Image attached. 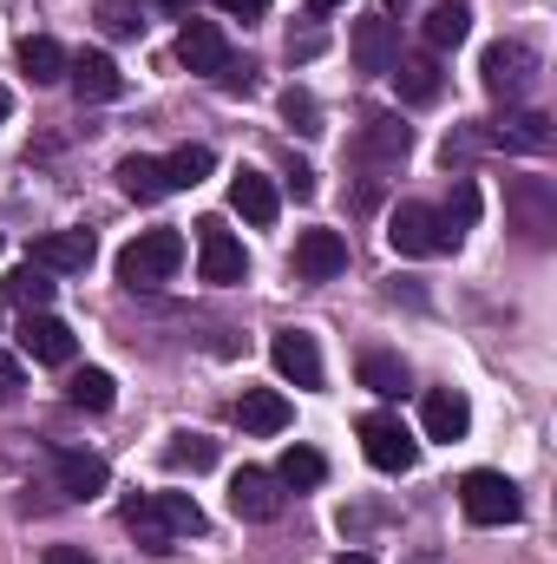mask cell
<instances>
[{
	"mask_svg": "<svg viewBox=\"0 0 557 564\" xmlns=\"http://www.w3.org/2000/svg\"><path fill=\"white\" fill-rule=\"evenodd\" d=\"M177 263H184V237L177 230H144L119 250V282L125 289H157V282L177 276Z\"/></svg>",
	"mask_w": 557,
	"mask_h": 564,
	"instance_id": "6da1fadb",
	"label": "cell"
},
{
	"mask_svg": "<svg viewBox=\"0 0 557 564\" xmlns=\"http://www.w3.org/2000/svg\"><path fill=\"white\" fill-rule=\"evenodd\" d=\"M459 512H466L472 525H512V519L525 512V499H518V486H512L505 473L479 466V473L459 479Z\"/></svg>",
	"mask_w": 557,
	"mask_h": 564,
	"instance_id": "7a4b0ae2",
	"label": "cell"
},
{
	"mask_svg": "<svg viewBox=\"0 0 557 564\" xmlns=\"http://www.w3.org/2000/svg\"><path fill=\"white\" fill-rule=\"evenodd\" d=\"M387 243H394L401 257H446V250H459V237L446 230V217H439L433 204H401V210L387 217Z\"/></svg>",
	"mask_w": 557,
	"mask_h": 564,
	"instance_id": "3957f363",
	"label": "cell"
},
{
	"mask_svg": "<svg viewBox=\"0 0 557 564\" xmlns=\"http://www.w3.org/2000/svg\"><path fill=\"white\" fill-rule=\"evenodd\" d=\"M479 73H485V93L512 106V99H525V93H532V79H538V53H532L525 40H499V46H485Z\"/></svg>",
	"mask_w": 557,
	"mask_h": 564,
	"instance_id": "277c9868",
	"label": "cell"
},
{
	"mask_svg": "<svg viewBox=\"0 0 557 564\" xmlns=\"http://www.w3.org/2000/svg\"><path fill=\"white\" fill-rule=\"evenodd\" d=\"M197 276L204 282H243L250 276V250H243V237L223 217H204L197 224Z\"/></svg>",
	"mask_w": 557,
	"mask_h": 564,
	"instance_id": "5b68a950",
	"label": "cell"
},
{
	"mask_svg": "<svg viewBox=\"0 0 557 564\" xmlns=\"http://www.w3.org/2000/svg\"><path fill=\"white\" fill-rule=\"evenodd\" d=\"M361 453H368V466H381V473H414V459H419L414 433L394 421V414H368V421H361Z\"/></svg>",
	"mask_w": 557,
	"mask_h": 564,
	"instance_id": "8992f818",
	"label": "cell"
},
{
	"mask_svg": "<svg viewBox=\"0 0 557 564\" xmlns=\"http://www.w3.org/2000/svg\"><path fill=\"white\" fill-rule=\"evenodd\" d=\"M505 204H512V224H518L532 243H551V230H557V191H551V177H518Z\"/></svg>",
	"mask_w": 557,
	"mask_h": 564,
	"instance_id": "52a82bcc",
	"label": "cell"
},
{
	"mask_svg": "<svg viewBox=\"0 0 557 564\" xmlns=\"http://www.w3.org/2000/svg\"><path fill=\"white\" fill-rule=\"evenodd\" d=\"M348 270V237L341 230H302L295 237V276L302 282H328Z\"/></svg>",
	"mask_w": 557,
	"mask_h": 564,
	"instance_id": "ba28073f",
	"label": "cell"
},
{
	"mask_svg": "<svg viewBox=\"0 0 557 564\" xmlns=\"http://www.w3.org/2000/svg\"><path fill=\"white\" fill-rule=\"evenodd\" d=\"M230 512H237V519H250V525L276 519V512H282V479H276V473H263V466H243V473L230 479Z\"/></svg>",
	"mask_w": 557,
	"mask_h": 564,
	"instance_id": "9c48e42d",
	"label": "cell"
},
{
	"mask_svg": "<svg viewBox=\"0 0 557 564\" xmlns=\"http://www.w3.org/2000/svg\"><path fill=\"white\" fill-rule=\"evenodd\" d=\"M26 263H40L46 276H79L92 270V230H46Z\"/></svg>",
	"mask_w": 557,
	"mask_h": 564,
	"instance_id": "30bf717a",
	"label": "cell"
},
{
	"mask_svg": "<svg viewBox=\"0 0 557 564\" xmlns=\"http://www.w3.org/2000/svg\"><path fill=\"white\" fill-rule=\"evenodd\" d=\"M20 355H26V361H40V368H66V361H73V328H66L59 315H46V308H40V315H26V322H20Z\"/></svg>",
	"mask_w": 557,
	"mask_h": 564,
	"instance_id": "8fae6325",
	"label": "cell"
},
{
	"mask_svg": "<svg viewBox=\"0 0 557 564\" xmlns=\"http://www.w3.org/2000/svg\"><path fill=\"white\" fill-rule=\"evenodd\" d=\"M177 59L190 66V73H223L230 66V40H223V26L217 20H184V33H177Z\"/></svg>",
	"mask_w": 557,
	"mask_h": 564,
	"instance_id": "7c38bea8",
	"label": "cell"
},
{
	"mask_svg": "<svg viewBox=\"0 0 557 564\" xmlns=\"http://www.w3.org/2000/svg\"><path fill=\"white\" fill-rule=\"evenodd\" d=\"M394 59H401V26L387 13L354 20V66L361 73H394Z\"/></svg>",
	"mask_w": 557,
	"mask_h": 564,
	"instance_id": "4fadbf2b",
	"label": "cell"
},
{
	"mask_svg": "<svg viewBox=\"0 0 557 564\" xmlns=\"http://www.w3.org/2000/svg\"><path fill=\"white\" fill-rule=\"evenodd\" d=\"M66 79H73V93H79L86 106H106V99L125 93V73H119L112 53H79V59H66Z\"/></svg>",
	"mask_w": 557,
	"mask_h": 564,
	"instance_id": "5bb4252c",
	"label": "cell"
},
{
	"mask_svg": "<svg viewBox=\"0 0 557 564\" xmlns=\"http://www.w3.org/2000/svg\"><path fill=\"white\" fill-rule=\"evenodd\" d=\"M270 361H276L282 381H295V388H321V348H315V335L282 328L276 341H270Z\"/></svg>",
	"mask_w": 557,
	"mask_h": 564,
	"instance_id": "9a60e30c",
	"label": "cell"
},
{
	"mask_svg": "<svg viewBox=\"0 0 557 564\" xmlns=\"http://www.w3.org/2000/svg\"><path fill=\"white\" fill-rule=\"evenodd\" d=\"M230 210H237L243 224H256V230H270V224L282 217V197H276V184H270L263 171H250V164H243V171L230 177Z\"/></svg>",
	"mask_w": 557,
	"mask_h": 564,
	"instance_id": "2e32d148",
	"label": "cell"
},
{
	"mask_svg": "<svg viewBox=\"0 0 557 564\" xmlns=\"http://www.w3.org/2000/svg\"><path fill=\"white\" fill-rule=\"evenodd\" d=\"M419 426H426V440H466V433H472L466 394H459V388H433V394L419 401Z\"/></svg>",
	"mask_w": 557,
	"mask_h": 564,
	"instance_id": "e0dca14e",
	"label": "cell"
},
{
	"mask_svg": "<svg viewBox=\"0 0 557 564\" xmlns=\"http://www.w3.org/2000/svg\"><path fill=\"white\" fill-rule=\"evenodd\" d=\"M53 473H59V492L66 499H99L112 486V466L99 453H53Z\"/></svg>",
	"mask_w": 557,
	"mask_h": 564,
	"instance_id": "ac0fdd59",
	"label": "cell"
},
{
	"mask_svg": "<svg viewBox=\"0 0 557 564\" xmlns=\"http://www.w3.org/2000/svg\"><path fill=\"white\" fill-rule=\"evenodd\" d=\"M551 119L545 112H505L499 126H485V144H499V151H551Z\"/></svg>",
	"mask_w": 557,
	"mask_h": 564,
	"instance_id": "d6986e66",
	"label": "cell"
},
{
	"mask_svg": "<svg viewBox=\"0 0 557 564\" xmlns=\"http://www.w3.org/2000/svg\"><path fill=\"white\" fill-rule=\"evenodd\" d=\"M407 144H414V132L394 119V112H374L368 126H361V139H354V151L368 158V164H401L407 158Z\"/></svg>",
	"mask_w": 557,
	"mask_h": 564,
	"instance_id": "ffe728a7",
	"label": "cell"
},
{
	"mask_svg": "<svg viewBox=\"0 0 557 564\" xmlns=\"http://www.w3.org/2000/svg\"><path fill=\"white\" fill-rule=\"evenodd\" d=\"M20 73H26L33 86H59V79H66V46L46 40V33H26V40H20Z\"/></svg>",
	"mask_w": 557,
	"mask_h": 564,
	"instance_id": "44dd1931",
	"label": "cell"
},
{
	"mask_svg": "<svg viewBox=\"0 0 557 564\" xmlns=\"http://www.w3.org/2000/svg\"><path fill=\"white\" fill-rule=\"evenodd\" d=\"M394 86H401V99H407V106H433V99H439V86H446V79H439V59H433V53L394 59Z\"/></svg>",
	"mask_w": 557,
	"mask_h": 564,
	"instance_id": "7402d4cb",
	"label": "cell"
},
{
	"mask_svg": "<svg viewBox=\"0 0 557 564\" xmlns=\"http://www.w3.org/2000/svg\"><path fill=\"white\" fill-rule=\"evenodd\" d=\"M157 164H164V191H197L217 158H210V144H177V151L157 158Z\"/></svg>",
	"mask_w": 557,
	"mask_h": 564,
	"instance_id": "603a6c76",
	"label": "cell"
},
{
	"mask_svg": "<svg viewBox=\"0 0 557 564\" xmlns=\"http://www.w3.org/2000/svg\"><path fill=\"white\" fill-rule=\"evenodd\" d=\"M237 421H243V433H282L288 426V401H282L276 388H250L237 401Z\"/></svg>",
	"mask_w": 557,
	"mask_h": 564,
	"instance_id": "cb8c5ba5",
	"label": "cell"
},
{
	"mask_svg": "<svg viewBox=\"0 0 557 564\" xmlns=\"http://www.w3.org/2000/svg\"><path fill=\"white\" fill-rule=\"evenodd\" d=\"M119 191H125L132 204H157V197H164V164L144 158V151L119 158Z\"/></svg>",
	"mask_w": 557,
	"mask_h": 564,
	"instance_id": "d4e9b609",
	"label": "cell"
},
{
	"mask_svg": "<svg viewBox=\"0 0 557 564\" xmlns=\"http://www.w3.org/2000/svg\"><path fill=\"white\" fill-rule=\"evenodd\" d=\"M466 33H472V7H466V0H446V7L426 13V46H433V53H452Z\"/></svg>",
	"mask_w": 557,
	"mask_h": 564,
	"instance_id": "484cf974",
	"label": "cell"
},
{
	"mask_svg": "<svg viewBox=\"0 0 557 564\" xmlns=\"http://www.w3.org/2000/svg\"><path fill=\"white\" fill-rule=\"evenodd\" d=\"M361 388L368 394H381V401H394V394H407V361L401 355H361Z\"/></svg>",
	"mask_w": 557,
	"mask_h": 564,
	"instance_id": "4316f807",
	"label": "cell"
},
{
	"mask_svg": "<svg viewBox=\"0 0 557 564\" xmlns=\"http://www.w3.org/2000/svg\"><path fill=\"white\" fill-rule=\"evenodd\" d=\"M164 466H171V473H210V466H217V440H210V433H171Z\"/></svg>",
	"mask_w": 557,
	"mask_h": 564,
	"instance_id": "83f0119b",
	"label": "cell"
},
{
	"mask_svg": "<svg viewBox=\"0 0 557 564\" xmlns=\"http://www.w3.org/2000/svg\"><path fill=\"white\" fill-rule=\"evenodd\" d=\"M66 401H73V408H92V414H106V408L119 401V381H112L106 368H79V375L66 381Z\"/></svg>",
	"mask_w": 557,
	"mask_h": 564,
	"instance_id": "f1b7e54d",
	"label": "cell"
},
{
	"mask_svg": "<svg viewBox=\"0 0 557 564\" xmlns=\"http://www.w3.org/2000/svg\"><path fill=\"white\" fill-rule=\"evenodd\" d=\"M7 302H13V308H26V315H40V308L53 302V276H46L40 263H20V270L7 276Z\"/></svg>",
	"mask_w": 557,
	"mask_h": 564,
	"instance_id": "f546056e",
	"label": "cell"
},
{
	"mask_svg": "<svg viewBox=\"0 0 557 564\" xmlns=\"http://www.w3.org/2000/svg\"><path fill=\"white\" fill-rule=\"evenodd\" d=\"M276 479L282 486H295V492H308V486H321L328 479V459L315 453V446H288L276 459Z\"/></svg>",
	"mask_w": 557,
	"mask_h": 564,
	"instance_id": "4dcf8cb0",
	"label": "cell"
},
{
	"mask_svg": "<svg viewBox=\"0 0 557 564\" xmlns=\"http://www.w3.org/2000/svg\"><path fill=\"white\" fill-rule=\"evenodd\" d=\"M151 506H157V519L171 525V539H197V532H204V506H197L190 492H157Z\"/></svg>",
	"mask_w": 557,
	"mask_h": 564,
	"instance_id": "1f68e13d",
	"label": "cell"
},
{
	"mask_svg": "<svg viewBox=\"0 0 557 564\" xmlns=\"http://www.w3.org/2000/svg\"><path fill=\"white\" fill-rule=\"evenodd\" d=\"M125 525H132V539H139L144 552H171V545H177V539H171V525L157 519V506H151V499H132V506H125Z\"/></svg>",
	"mask_w": 557,
	"mask_h": 564,
	"instance_id": "d6a6232c",
	"label": "cell"
},
{
	"mask_svg": "<svg viewBox=\"0 0 557 564\" xmlns=\"http://www.w3.org/2000/svg\"><path fill=\"white\" fill-rule=\"evenodd\" d=\"M99 26H106L112 40H139V33H144L139 0H99Z\"/></svg>",
	"mask_w": 557,
	"mask_h": 564,
	"instance_id": "836d02e7",
	"label": "cell"
},
{
	"mask_svg": "<svg viewBox=\"0 0 557 564\" xmlns=\"http://www.w3.org/2000/svg\"><path fill=\"white\" fill-rule=\"evenodd\" d=\"M282 119H288L295 132H321V106H315V93L288 86V93H282Z\"/></svg>",
	"mask_w": 557,
	"mask_h": 564,
	"instance_id": "e575fe53",
	"label": "cell"
},
{
	"mask_svg": "<svg viewBox=\"0 0 557 564\" xmlns=\"http://www.w3.org/2000/svg\"><path fill=\"white\" fill-rule=\"evenodd\" d=\"M439 217H446V230H452V237H466V230H472V217H479V191L459 177V191H452V204H446Z\"/></svg>",
	"mask_w": 557,
	"mask_h": 564,
	"instance_id": "d590c367",
	"label": "cell"
},
{
	"mask_svg": "<svg viewBox=\"0 0 557 564\" xmlns=\"http://www.w3.org/2000/svg\"><path fill=\"white\" fill-rule=\"evenodd\" d=\"M13 394H20V361H13V355H0V408H7Z\"/></svg>",
	"mask_w": 557,
	"mask_h": 564,
	"instance_id": "8d00e7d4",
	"label": "cell"
},
{
	"mask_svg": "<svg viewBox=\"0 0 557 564\" xmlns=\"http://www.w3.org/2000/svg\"><path fill=\"white\" fill-rule=\"evenodd\" d=\"M46 564H92L86 545H46Z\"/></svg>",
	"mask_w": 557,
	"mask_h": 564,
	"instance_id": "74e56055",
	"label": "cell"
},
{
	"mask_svg": "<svg viewBox=\"0 0 557 564\" xmlns=\"http://www.w3.org/2000/svg\"><path fill=\"white\" fill-rule=\"evenodd\" d=\"M288 191H295V197H315V171H308V164H295V171H288Z\"/></svg>",
	"mask_w": 557,
	"mask_h": 564,
	"instance_id": "f35d334b",
	"label": "cell"
},
{
	"mask_svg": "<svg viewBox=\"0 0 557 564\" xmlns=\"http://www.w3.org/2000/svg\"><path fill=\"white\" fill-rule=\"evenodd\" d=\"M223 13H243V20H256V13H270V0H217Z\"/></svg>",
	"mask_w": 557,
	"mask_h": 564,
	"instance_id": "ab89813d",
	"label": "cell"
},
{
	"mask_svg": "<svg viewBox=\"0 0 557 564\" xmlns=\"http://www.w3.org/2000/svg\"><path fill=\"white\" fill-rule=\"evenodd\" d=\"M335 564H374V558H368V552H341Z\"/></svg>",
	"mask_w": 557,
	"mask_h": 564,
	"instance_id": "60d3db41",
	"label": "cell"
},
{
	"mask_svg": "<svg viewBox=\"0 0 557 564\" xmlns=\"http://www.w3.org/2000/svg\"><path fill=\"white\" fill-rule=\"evenodd\" d=\"M157 7H171V13H190V0H157Z\"/></svg>",
	"mask_w": 557,
	"mask_h": 564,
	"instance_id": "b9f144b4",
	"label": "cell"
},
{
	"mask_svg": "<svg viewBox=\"0 0 557 564\" xmlns=\"http://www.w3.org/2000/svg\"><path fill=\"white\" fill-rule=\"evenodd\" d=\"M407 7H414V0H387V13H407Z\"/></svg>",
	"mask_w": 557,
	"mask_h": 564,
	"instance_id": "7bdbcfd3",
	"label": "cell"
},
{
	"mask_svg": "<svg viewBox=\"0 0 557 564\" xmlns=\"http://www.w3.org/2000/svg\"><path fill=\"white\" fill-rule=\"evenodd\" d=\"M308 7H315V13H328V7H341V0H308Z\"/></svg>",
	"mask_w": 557,
	"mask_h": 564,
	"instance_id": "ee69618b",
	"label": "cell"
},
{
	"mask_svg": "<svg viewBox=\"0 0 557 564\" xmlns=\"http://www.w3.org/2000/svg\"><path fill=\"white\" fill-rule=\"evenodd\" d=\"M7 112H13V99H7V86H0V119H7Z\"/></svg>",
	"mask_w": 557,
	"mask_h": 564,
	"instance_id": "f6af8a7d",
	"label": "cell"
}]
</instances>
